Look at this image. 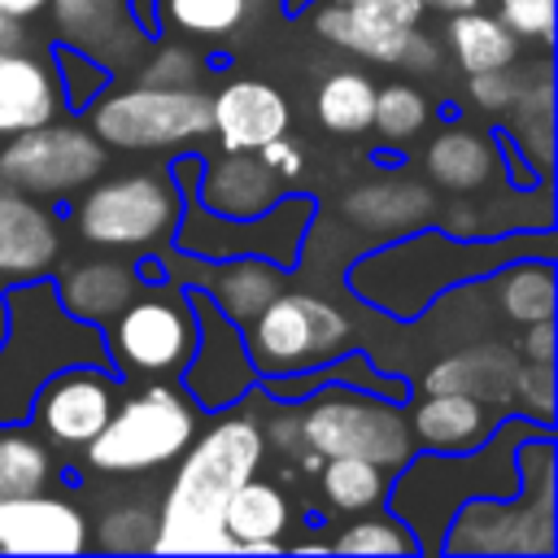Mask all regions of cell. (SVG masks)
Instances as JSON below:
<instances>
[{
	"instance_id": "obj_1",
	"label": "cell",
	"mask_w": 558,
	"mask_h": 558,
	"mask_svg": "<svg viewBox=\"0 0 558 558\" xmlns=\"http://www.w3.org/2000/svg\"><path fill=\"white\" fill-rule=\"evenodd\" d=\"M257 401L262 397L253 388L244 401L214 410L209 427H196L187 449L174 458V480L157 506V554H235L222 532V506L266 458Z\"/></svg>"
},
{
	"instance_id": "obj_2",
	"label": "cell",
	"mask_w": 558,
	"mask_h": 558,
	"mask_svg": "<svg viewBox=\"0 0 558 558\" xmlns=\"http://www.w3.org/2000/svg\"><path fill=\"white\" fill-rule=\"evenodd\" d=\"M545 231H554V227H545ZM545 231H536V235H545ZM536 235L501 231V235L462 240V235H449V231L427 222V227H414L405 235L384 240V248H366L362 257H353V266L344 270V288L362 305H371L388 318L414 323L453 288L480 283L501 262L532 253L527 244Z\"/></svg>"
},
{
	"instance_id": "obj_3",
	"label": "cell",
	"mask_w": 558,
	"mask_h": 558,
	"mask_svg": "<svg viewBox=\"0 0 558 558\" xmlns=\"http://www.w3.org/2000/svg\"><path fill=\"white\" fill-rule=\"evenodd\" d=\"M541 432L523 414H501L488 440L462 453H436V449H414L388 480L384 506L414 532L423 554L440 549V532L449 527L453 510L471 497H510L523 488L519 475V445Z\"/></svg>"
},
{
	"instance_id": "obj_4",
	"label": "cell",
	"mask_w": 558,
	"mask_h": 558,
	"mask_svg": "<svg viewBox=\"0 0 558 558\" xmlns=\"http://www.w3.org/2000/svg\"><path fill=\"white\" fill-rule=\"evenodd\" d=\"M9 336L0 344V423L31 414L39 384L70 362H105V336L92 323H78L61 310L52 279L4 283Z\"/></svg>"
},
{
	"instance_id": "obj_5",
	"label": "cell",
	"mask_w": 558,
	"mask_h": 558,
	"mask_svg": "<svg viewBox=\"0 0 558 558\" xmlns=\"http://www.w3.org/2000/svg\"><path fill=\"white\" fill-rule=\"evenodd\" d=\"M523 488L510 497H471L453 510L449 527L440 532L436 554H554V436L549 427L532 432L519 453Z\"/></svg>"
},
{
	"instance_id": "obj_6",
	"label": "cell",
	"mask_w": 558,
	"mask_h": 558,
	"mask_svg": "<svg viewBox=\"0 0 558 558\" xmlns=\"http://www.w3.org/2000/svg\"><path fill=\"white\" fill-rule=\"evenodd\" d=\"M196 170H201V153H192V148L170 161V174L183 187V214H179V227H174V240H170L179 253L209 257V262L253 253V257H270L279 266H288V270L301 262L305 235H310L314 214H318V201L314 196L283 192L270 209H262L253 218H222V214H209L192 196Z\"/></svg>"
},
{
	"instance_id": "obj_7",
	"label": "cell",
	"mask_w": 558,
	"mask_h": 558,
	"mask_svg": "<svg viewBox=\"0 0 558 558\" xmlns=\"http://www.w3.org/2000/svg\"><path fill=\"white\" fill-rule=\"evenodd\" d=\"M196 427L201 410L179 379H144L113 401V414L78 453L96 475H148L170 466Z\"/></svg>"
},
{
	"instance_id": "obj_8",
	"label": "cell",
	"mask_w": 558,
	"mask_h": 558,
	"mask_svg": "<svg viewBox=\"0 0 558 558\" xmlns=\"http://www.w3.org/2000/svg\"><path fill=\"white\" fill-rule=\"evenodd\" d=\"M183 187L170 170H131L92 179L74 205V231L105 253H161L174 240Z\"/></svg>"
},
{
	"instance_id": "obj_9",
	"label": "cell",
	"mask_w": 558,
	"mask_h": 558,
	"mask_svg": "<svg viewBox=\"0 0 558 558\" xmlns=\"http://www.w3.org/2000/svg\"><path fill=\"white\" fill-rule=\"evenodd\" d=\"M296 410H301L305 453L371 458L388 471H397L414 453L405 401H388V397L353 388V384H323L310 397H301Z\"/></svg>"
},
{
	"instance_id": "obj_10",
	"label": "cell",
	"mask_w": 558,
	"mask_h": 558,
	"mask_svg": "<svg viewBox=\"0 0 558 558\" xmlns=\"http://www.w3.org/2000/svg\"><path fill=\"white\" fill-rule=\"evenodd\" d=\"M105 357L118 379H179L196 349V314L183 283L140 288L105 327Z\"/></svg>"
},
{
	"instance_id": "obj_11",
	"label": "cell",
	"mask_w": 558,
	"mask_h": 558,
	"mask_svg": "<svg viewBox=\"0 0 558 558\" xmlns=\"http://www.w3.org/2000/svg\"><path fill=\"white\" fill-rule=\"evenodd\" d=\"M87 131L105 148L126 153H187L209 135V92L192 87H157L135 83L118 92H100L87 109Z\"/></svg>"
},
{
	"instance_id": "obj_12",
	"label": "cell",
	"mask_w": 558,
	"mask_h": 558,
	"mask_svg": "<svg viewBox=\"0 0 558 558\" xmlns=\"http://www.w3.org/2000/svg\"><path fill=\"white\" fill-rule=\"evenodd\" d=\"M244 349L257 379L314 371L353 349V318L323 292L279 288L266 310L244 323Z\"/></svg>"
},
{
	"instance_id": "obj_13",
	"label": "cell",
	"mask_w": 558,
	"mask_h": 558,
	"mask_svg": "<svg viewBox=\"0 0 558 558\" xmlns=\"http://www.w3.org/2000/svg\"><path fill=\"white\" fill-rule=\"evenodd\" d=\"M105 174V144L78 122H39L31 131L9 135L0 148V183L44 201L70 196Z\"/></svg>"
},
{
	"instance_id": "obj_14",
	"label": "cell",
	"mask_w": 558,
	"mask_h": 558,
	"mask_svg": "<svg viewBox=\"0 0 558 558\" xmlns=\"http://www.w3.org/2000/svg\"><path fill=\"white\" fill-rule=\"evenodd\" d=\"M196 314V349L179 371V388L196 401V410H227L257 388L253 357L244 349V327L231 323L201 288H187Z\"/></svg>"
},
{
	"instance_id": "obj_15",
	"label": "cell",
	"mask_w": 558,
	"mask_h": 558,
	"mask_svg": "<svg viewBox=\"0 0 558 558\" xmlns=\"http://www.w3.org/2000/svg\"><path fill=\"white\" fill-rule=\"evenodd\" d=\"M118 388H122V379H118L105 362H70V366L52 371V375L39 384L26 423H31L52 449L78 453V449L105 427V418L113 414Z\"/></svg>"
},
{
	"instance_id": "obj_16",
	"label": "cell",
	"mask_w": 558,
	"mask_h": 558,
	"mask_svg": "<svg viewBox=\"0 0 558 558\" xmlns=\"http://www.w3.org/2000/svg\"><path fill=\"white\" fill-rule=\"evenodd\" d=\"M161 262H166V279L170 283H183V288H201L231 323H253L266 301L288 288V266L270 262V257H253V253H240V257H187V253H166L161 248Z\"/></svg>"
},
{
	"instance_id": "obj_17",
	"label": "cell",
	"mask_w": 558,
	"mask_h": 558,
	"mask_svg": "<svg viewBox=\"0 0 558 558\" xmlns=\"http://www.w3.org/2000/svg\"><path fill=\"white\" fill-rule=\"evenodd\" d=\"M310 22L314 35L349 57L375 61V65H401V70H423L432 74L440 65V44L432 35H423L418 26H392L366 13L344 9L340 0H323L318 9L310 4Z\"/></svg>"
},
{
	"instance_id": "obj_18",
	"label": "cell",
	"mask_w": 558,
	"mask_h": 558,
	"mask_svg": "<svg viewBox=\"0 0 558 558\" xmlns=\"http://www.w3.org/2000/svg\"><path fill=\"white\" fill-rule=\"evenodd\" d=\"M92 519L61 493L0 497V554H83L92 549Z\"/></svg>"
},
{
	"instance_id": "obj_19",
	"label": "cell",
	"mask_w": 558,
	"mask_h": 558,
	"mask_svg": "<svg viewBox=\"0 0 558 558\" xmlns=\"http://www.w3.org/2000/svg\"><path fill=\"white\" fill-rule=\"evenodd\" d=\"M283 192H288V183L257 153H240V148L201 157V170L192 183V196L209 214H222V218H253V214L270 209Z\"/></svg>"
},
{
	"instance_id": "obj_20",
	"label": "cell",
	"mask_w": 558,
	"mask_h": 558,
	"mask_svg": "<svg viewBox=\"0 0 558 558\" xmlns=\"http://www.w3.org/2000/svg\"><path fill=\"white\" fill-rule=\"evenodd\" d=\"M292 122V105L279 87L262 78H231L209 96V131L218 135L222 148L257 153L266 140L283 135Z\"/></svg>"
},
{
	"instance_id": "obj_21",
	"label": "cell",
	"mask_w": 558,
	"mask_h": 558,
	"mask_svg": "<svg viewBox=\"0 0 558 558\" xmlns=\"http://www.w3.org/2000/svg\"><path fill=\"white\" fill-rule=\"evenodd\" d=\"M61 257L57 218L26 192L0 183V279L22 283L39 279Z\"/></svg>"
},
{
	"instance_id": "obj_22",
	"label": "cell",
	"mask_w": 558,
	"mask_h": 558,
	"mask_svg": "<svg viewBox=\"0 0 558 558\" xmlns=\"http://www.w3.org/2000/svg\"><path fill=\"white\" fill-rule=\"evenodd\" d=\"M140 288H144L140 266L126 257H109V253L65 262L52 275V292H57L61 310L92 327H105Z\"/></svg>"
},
{
	"instance_id": "obj_23",
	"label": "cell",
	"mask_w": 558,
	"mask_h": 558,
	"mask_svg": "<svg viewBox=\"0 0 558 558\" xmlns=\"http://www.w3.org/2000/svg\"><path fill=\"white\" fill-rule=\"evenodd\" d=\"M497 418H501V410H493L488 401L466 397V392H418L414 401H405V423H410L414 449H436V453L475 449L480 440H488Z\"/></svg>"
},
{
	"instance_id": "obj_24",
	"label": "cell",
	"mask_w": 558,
	"mask_h": 558,
	"mask_svg": "<svg viewBox=\"0 0 558 558\" xmlns=\"http://www.w3.org/2000/svg\"><path fill=\"white\" fill-rule=\"evenodd\" d=\"M344 222H353L366 235H405L414 227H427L436 218V196L427 183L418 179H401V174H384V179H366L353 192H344L340 201Z\"/></svg>"
},
{
	"instance_id": "obj_25",
	"label": "cell",
	"mask_w": 558,
	"mask_h": 558,
	"mask_svg": "<svg viewBox=\"0 0 558 558\" xmlns=\"http://www.w3.org/2000/svg\"><path fill=\"white\" fill-rule=\"evenodd\" d=\"M48 4H52L61 44H74V48L92 52L109 70L135 61L140 48L148 44V35L131 22L122 0H48Z\"/></svg>"
},
{
	"instance_id": "obj_26",
	"label": "cell",
	"mask_w": 558,
	"mask_h": 558,
	"mask_svg": "<svg viewBox=\"0 0 558 558\" xmlns=\"http://www.w3.org/2000/svg\"><path fill=\"white\" fill-rule=\"evenodd\" d=\"M514 371H519V353L510 344H466V349H453L445 357H436L418 388L423 392H466V397H480L488 401L493 410H510V384H514Z\"/></svg>"
},
{
	"instance_id": "obj_27",
	"label": "cell",
	"mask_w": 558,
	"mask_h": 558,
	"mask_svg": "<svg viewBox=\"0 0 558 558\" xmlns=\"http://www.w3.org/2000/svg\"><path fill=\"white\" fill-rule=\"evenodd\" d=\"M61 113V92L52 61L39 52L0 48V135L31 131L39 122H52Z\"/></svg>"
},
{
	"instance_id": "obj_28",
	"label": "cell",
	"mask_w": 558,
	"mask_h": 558,
	"mask_svg": "<svg viewBox=\"0 0 558 558\" xmlns=\"http://www.w3.org/2000/svg\"><path fill=\"white\" fill-rule=\"evenodd\" d=\"M292 527V501L279 484L248 475L222 506V532L235 554H279L283 532Z\"/></svg>"
},
{
	"instance_id": "obj_29",
	"label": "cell",
	"mask_w": 558,
	"mask_h": 558,
	"mask_svg": "<svg viewBox=\"0 0 558 558\" xmlns=\"http://www.w3.org/2000/svg\"><path fill=\"white\" fill-rule=\"evenodd\" d=\"M423 170H427V179L436 187L471 196V192L488 187L501 174V166H497V135H480L471 126H445L427 144Z\"/></svg>"
},
{
	"instance_id": "obj_30",
	"label": "cell",
	"mask_w": 558,
	"mask_h": 558,
	"mask_svg": "<svg viewBox=\"0 0 558 558\" xmlns=\"http://www.w3.org/2000/svg\"><path fill=\"white\" fill-rule=\"evenodd\" d=\"M480 283L493 296L497 314L514 327L554 318V257L549 253H519L501 262L497 270H488Z\"/></svg>"
},
{
	"instance_id": "obj_31",
	"label": "cell",
	"mask_w": 558,
	"mask_h": 558,
	"mask_svg": "<svg viewBox=\"0 0 558 558\" xmlns=\"http://www.w3.org/2000/svg\"><path fill=\"white\" fill-rule=\"evenodd\" d=\"M445 48L453 52V61H458L462 74H484V70L514 65L519 52H523V39L497 13H484L475 4V9L449 13V22H445Z\"/></svg>"
},
{
	"instance_id": "obj_32",
	"label": "cell",
	"mask_w": 558,
	"mask_h": 558,
	"mask_svg": "<svg viewBox=\"0 0 558 558\" xmlns=\"http://www.w3.org/2000/svg\"><path fill=\"white\" fill-rule=\"evenodd\" d=\"M388 480L392 471L371 458H318V497L340 519L384 506Z\"/></svg>"
},
{
	"instance_id": "obj_33",
	"label": "cell",
	"mask_w": 558,
	"mask_h": 558,
	"mask_svg": "<svg viewBox=\"0 0 558 558\" xmlns=\"http://www.w3.org/2000/svg\"><path fill=\"white\" fill-rule=\"evenodd\" d=\"M57 480V449L26 423H0V497H22L52 488Z\"/></svg>"
},
{
	"instance_id": "obj_34",
	"label": "cell",
	"mask_w": 558,
	"mask_h": 558,
	"mask_svg": "<svg viewBox=\"0 0 558 558\" xmlns=\"http://www.w3.org/2000/svg\"><path fill=\"white\" fill-rule=\"evenodd\" d=\"M375 83L362 70H336L314 92V113L331 135H362L371 126Z\"/></svg>"
},
{
	"instance_id": "obj_35",
	"label": "cell",
	"mask_w": 558,
	"mask_h": 558,
	"mask_svg": "<svg viewBox=\"0 0 558 558\" xmlns=\"http://www.w3.org/2000/svg\"><path fill=\"white\" fill-rule=\"evenodd\" d=\"M327 549L331 554H423L418 541H414V532L388 506L349 514V523L336 527V536L327 541Z\"/></svg>"
},
{
	"instance_id": "obj_36",
	"label": "cell",
	"mask_w": 558,
	"mask_h": 558,
	"mask_svg": "<svg viewBox=\"0 0 558 558\" xmlns=\"http://www.w3.org/2000/svg\"><path fill=\"white\" fill-rule=\"evenodd\" d=\"M92 527V545L109 549V554H140L153 549L157 536V506L153 501H113L100 510Z\"/></svg>"
},
{
	"instance_id": "obj_37",
	"label": "cell",
	"mask_w": 558,
	"mask_h": 558,
	"mask_svg": "<svg viewBox=\"0 0 558 558\" xmlns=\"http://www.w3.org/2000/svg\"><path fill=\"white\" fill-rule=\"evenodd\" d=\"M157 9H161V22H170L187 35L227 39L248 22L253 0H157Z\"/></svg>"
},
{
	"instance_id": "obj_38",
	"label": "cell",
	"mask_w": 558,
	"mask_h": 558,
	"mask_svg": "<svg viewBox=\"0 0 558 558\" xmlns=\"http://www.w3.org/2000/svg\"><path fill=\"white\" fill-rule=\"evenodd\" d=\"M52 74H57V92H61V109H87L109 83H113V70L105 61H96L92 52L74 48V44H57L52 48Z\"/></svg>"
},
{
	"instance_id": "obj_39",
	"label": "cell",
	"mask_w": 558,
	"mask_h": 558,
	"mask_svg": "<svg viewBox=\"0 0 558 558\" xmlns=\"http://www.w3.org/2000/svg\"><path fill=\"white\" fill-rule=\"evenodd\" d=\"M432 118L427 96L414 83H388L375 87V109H371V126L388 140V144H405L410 135H418Z\"/></svg>"
},
{
	"instance_id": "obj_40",
	"label": "cell",
	"mask_w": 558,
	"mask_h": 558,
	"mask_svg": "<svg viewBox=\"0 0 558 558\" xmlns=\"http://www.w3.org/2000/svg\"><path fill=\"white\" fill-rule=\"evenodd\" d=\"M510 410L532 418L536 427H549L554 423V366L519 362L514 384H510Z\"/></svg>"
},
{
	"instance_id": "obj_41",
	"label": "cell",
	"mask_w": 558,
	"mask_h": 558,
	"mask_svg": "<svg viewBox=\"0 0 558 558\" xmlns=\"http://www.w3.org/2000/svg\"><path fill=\"white\" fill-rule=\"evenodd\" d=\"M201 78V57L187 48V44H161L148 61H144V74L140 83H157V87H192Z\"/></svg>"
},
{
	"instance_id": "obj_42",
	"label": "cell",
	"mask_w": 558,
	"mask_h": 558,
	"mask_svg": "<svg viewBox=\"0 0 558 558\" xmlns=\"http://www.w3.org/2000/svg\"><path fill=\"white\" fill-rule=\"evenodd\" d=\"M497 17L532 44H549L554 39V0H497Z\"/></svg>"
},
{
	"instance_id": "obj_43",
	"label": "cell",
	"mask_w": 558,
	"mask_h": 558,
	"mask_svg": "<svg viewBox=\"0 0 558 558\" xmlns=\"http://www.w3.org/2000/svg\"><path fill=\"white\" fill-rule=\"evenodd\" d=\"M519 83H523V70L506 65V70H484V74H466V87H471V100L484 109V113H506L519 96Z\"/></svg>"
},
{
	"instance_id": "obj_44",
	"label": "cell",
	"mask_w": 558,
	"mask_h": 558,
	"mask_svg": "<svg viewBox=\"0 0 558 558\" xmlns=\"http://www.w3.org/2000/svg\"><path fill=\"white\" fill-rule=\"evenodd\" d=\"M510 349L519 353V362H541V366H554V318L523 323Z\"/></svg>"
},
{
	"instance_id": "obj_45",
	"label": "cell",
	"mask_w": 558,
	"mask_h": 558,
	"mask_svg": "<svg viewBox=\"0 0 558 558\" xmlns=\"http://www.w3.org/2000/svg\"><path fill=\"white\" fill-rule=\"evenodd\" d=\"M340 4L353 13L379 17V22H392V26H418V17H423L418 0H340Z\"/></svg>"
},
{
	"instance_id": "obj_46",
	"label": "cell",
	"mask_w": 558,
	"mask_h": 558,
	"mask_svg": "<svg viewBox=\"0 0 558 558\" xmlns=\"http://www.w3.org/2000/svg\"><path fill=\"white\" fill-rule=\"evenodd\" d=\"M257 157H262V161H266L283 183H292V179L305 170V153L288 140V131H283V135H275V140H266V144L257 148Z\"/></svg>"
},
{
	"instance_id": "obj_47",
	"label": "cell",
	"mask_w": 558,
	"mask_h": 558,
	"mask_svg": "<svg viewBox=\"0 0 558 558\" xmlns=\"http://www.w3.org/2000/svg\"><path fill=\"white\" fill-rule=\"evenodd\" d=\"M126 4V13H131V22L153 39V35H161V9H157V0H122Z\"/></svg>"
},
{
	"instance_id": "obj_48",
	"label": "cell",
	"mask_w": 558,
	"mask_h": 558,
	"mask_svg": "<svg viewBox=\"0 0 558 558\" xmlns=\"http://www.w3.org/2000/svg\"><path fill=\"white\" fill-rule=\"evenodd\" d=\"M17 44H26L22 17H13V13H0V48H17Z\"/></svg>"
},
{
	"instance_id": "obj_49",
	"label": "cell",
	"mask_w": 558,
	"mask_h": 558,
	"mask_svg": "<svg viewBox=\"0 0 558 558\" xmlns=\"http://www.w3.org/2000/svg\"><path fill=\"white\" fill-rule=\"evenodd\" d=\"M48 0H0V13H13V17H31L39 13Z\"/></svg>"
},
{
	"instance_id": "obj_50",
	"label": "cell",
	"mask_w": 558,
	"mask_h": 558,
	"mask_svg": "<svg viewBox=\"0 0 558 558\" xmlns=\"http://www.w3.org/2000/svg\"><path fill=\"white\" fill-rule=\"evenodd\" d=\"M423 9H440V13H458V9H475L480 0H418Z\"/></svg>"
},
{
	"instance_id": "obj_51",
	"label": "cell",
	"mask_w": 558,
	"mask_h": 558,
	"mask_svg": "<svg viewBox=\"0 0 558 558\" xmlns=\"http://www.w3.org/2000/svg\"><path fill=\"white\" fill-rule=\"evenodd\" d=\"M9 336V305H4V288H0V344Z\"/></svg>"
}]
</instances>
